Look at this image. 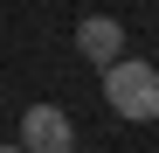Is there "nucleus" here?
I'll return each instance as SVG.
<instances>
[{"label":"nucleus","instance_id":"nucleus-1","mask_svg":"<svg viewBox=\"0 0 159 153\" xmlns=\"http://www.w3.org/2000/svg\"><path fill=\"white\" fill-rule=\"evenodd\" d=\"M104 105H111L125 125H152L159 118V70L139 63V56H125L104 70Z\"/></svg>","mask_w":159,"mask_h":153},{"label":"nucleus","instance_id":"nucleus-2","mask_svg":"<svg viewBox=\"0 0 159 153\" xmlns=\"http://www.w3.org/2000/svg\"><path fill=\"white\" fill-rule=\"evenodd\" d=\"M21 146H28V153H69V146H76V118H69L62 105H28Z\"/></svg>","mask_w":159,"mask_h":153},{"label":"nucleus","instance_id":"nucleus-3","mask_svg":"<svg viewBox=\"0 0 159 153\" xmlns=\"http://www.w3.org/2000/svg\"><path fill=\"white\" fill-rule=\"evenodd\" d=\"M76 49H83L97 70H111V63H125V28L111 14H83V21H76Z\"/></svg>","mask_w":159,"mask_h":153},{"label":"nucleus","instance_id":"nucleus-4","mask_svg":"<svg viewBox=\"0 0 159 153\" xmlns=\"http://www.w3.org/2000/svg\"><path fill=\"white\" fill-rule=\"evenodd\" d=\"M0 153H28V146H0Z\"/></svg>","mask_w":159,"mask_h":153}]
</instances>
